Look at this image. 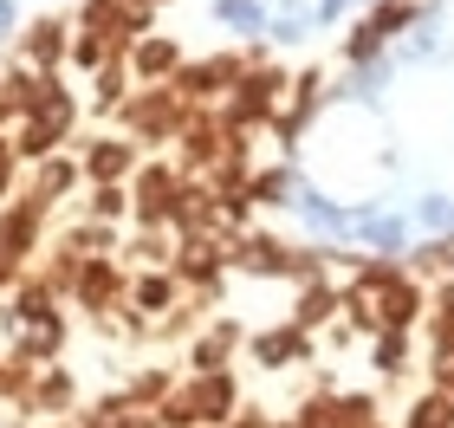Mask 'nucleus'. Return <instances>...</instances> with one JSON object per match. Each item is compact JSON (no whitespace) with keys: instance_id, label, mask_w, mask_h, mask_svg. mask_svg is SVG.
Returning a JSON list of instances; mask_svg holds the SVG:
<instances>
[{"instance_id":"obj_1","label":"nucleus","mask_w":454,"mask_h":428,"mask_svg":"<svg viewBox=\"0 0 454 428\" xmlns=\"http://www.w3.org/2000/svg\"><path fill=\"white\" fill-rule=\"evenodd\" d=\"M409 285L403 279H389V273H364V285H357V312H364V324H403L409 318Z\"/></svg>"},{"instance_id":"obj_2","label":"nucleus","mask_w":454,"mask_h":428,"mask_svg":"<svg viewBox=\"0 0 454 428\" xmlns=\"http://www.w3.org/2000/svg\"><path fill=\"white\" fill-rule=\"evenodd\" d=\"M227 409H234V383H227V377H201L169 416H182V422H189V416H195V422H208V416H227Z\"/></svg>"},{"instance_id":"obj_3","label":"nucleus","mask_w":454,"mask_h":428,"mask_svg":"<svg viewBox=\"0 0 454 428\" xmlns=\"http://www.w3.org/2000/svg\"><path fill=\"white\" fill-rule=\"evenodd\" d=\"M66 117H72V111H66V97H39V117L27 124V136H20V150H27V156H33V150H46V143H52L59 130H66Z\"/></svg>"},{"instance_id":"obj_4","label":"nucleus","mask_w":454,"mask_h":428,"mask_svg":"<svg viewBox=\"0 0 454 428\" xmlns=\"http://www.w3.org/2000/svg\"><path fill=\"white\" fill-rule=\"evenodd\" d=\"M169 195H176L169 169H150V175L137 182V201H143V214H150V221H162V214H169Z\"/></svg>"},{"instance_id":"obj_5","label":"nucleus","mask_w":454,"mask_h":428,"mask_svg":"<svg viewBox=\"0 0 454 428\" xmlns=\"http://www.w3.org/2000/svg\"><path fill=\"white\" fill-rule=\"evenodd\" d=\"M409 428H454V396H422L416 402V416H409Z\"/></svg>"},{"instance_id":"obj_6","label":"nucleus","mask_w":454,"mask_h":428,"mask_svg":"<svg viewBox=\"0 0 454 428\" xmlns=\"http://www.w3.org/2000/svg\"><path fill=\"white\" fill-rule=\"evenodd\" d=\"M350 416H364V409H350V402H312V409H305V428H357Z\"/></svg>"},{"instance_id":"obj_7","label":"nucleus","mask_w":454,"mask_h":428,"mask_svg":"<svg viewBox=\"0 0 454 428\" xmlns=\"http://www.w3.org/2000/svg\"><path fill=\"white\" fill-rule=\"evenodd\" d=\"M111 285H117L111 267H85V273H78V299H85V305H105V299H111Z\"/></svg>"},{"instance_id":"obj_8","label":"nucleus","mask_w":454,"mask_h":428,"mask_svg":"<svg viewBox=\"0 0 454 428\" xmlns=\"http://www.w3.org/2000/svg\"><path fill=\"white\" fill-rule=\"evenodd\" d=\"M33 228H39V214L33 208H20V214H7V221H0V247H27V240H33Z\"/></svg>"},{"instance_id":"obj_9","label":"nucleus","mask_w":454,"mask_h":428,"mask_svg":"<svg viewBox=\"0 0 454 428\" xmlns=\"http://www.w3.org/2000/svg\"><path fill=\"white\" fill-rule=\"evenodd\" d=\"M123 162H130V156H123L117 143H98V150H91V175H98V182H111V175L123 169Z\"/></svg>"},{"instance_id":"obj_10","label":"nucleus","mask_w":454,"mask_h":428,"mask_svg":"<svg viewBox=\"0 0 454 428\" xmlns=\"http://www.w3.org/2000/svg\"><path fill=\"white\" fill-rule=\"evenodd\" d=\"M182 273H189V279H215V247H208V240H195V247H189Z\"/></svg>"},{"instance_id":"obj_11","label":"nucleus","mask_w":454,"mask_h":428,"mask_svg":"<svg viewBox=\"0 0 454 428\" xmlns=\"http://www.w3.org/2000/svg\"><path fill=\"white\" fill-rule=\"evenodd\" d=\"M137 66L150 72V78H162V72L176 66V46H143V52H137Z\"/></svg>"},{"instance_id":"obj_12","label":"nucleus","mask_w":454,"mask_h":428,"mask_svg":"<svg viewBox=\"0 0 454 428\" xmlns=\"http://www.w3.org/2000/svg\"><path fill=\"white\" fill-rule=\"evenodd\" d=\"M137 130H169V105H162V97L137 105Z\"/></svg>"},{"instance_id":"obj_13","label":"nucleus","mask_w":454,"mask_h":428,"mask_svg":"<svg viewBox=\"0 0 454 428\" xmlns=\"http://www.w3.org/2000/svg\"><path fill=\"white\" fill-rule=\"evenodd\" d=\"M299 351V338L293 331H273V338H260V357H293Z\"/></svg>"},{"instance_id":"obj_14","label":"nucleus","mask_w":454,"mask_h":428,"mask_svg":"<svg viewBox=\"0 0 454 428\" xmlns=\"http://www.w3.org/2000/svg\"><path fill=\"white\" fill-rule=\"evenodd\" d=\"M435 357H442V363H448V357H454V312H448V318H442V331H435Z\"/></svg>"},{"instance_id":"obj_15","label":"nucleus","mask_w":454,"mask_h":428,"mask_svg":"<svg viewBox=\"0 0 454 428\" xmlns=\"http://www.w3.org/2000/svg\"><path fill=\"white\" fill-rule=\"evenodd\" d=\"M247 260H254V273H273V267H279V247H266V240H260V247L247 253Z\"/></svg>"},{"instance_id":"obj_16","label":"nucleus","mask_w":454,"mask_h":428,"mask_svg":"<svg viewBox=\"0 0 454 428\" xmlns=\"http://www.w3.org/2000/svg\"><path fill=\"white\" fill-rule=\"evenodd\" d=\"M227 344H234V331H221V338H208V344H201V363H221V357H227Z\"/></svg>"},{"instance_id":"obj_17","label":"nucleus","mask_w":454,"mask_h":428,"mask_svg":"<svg viewBox=\"0 0 454 428\" xmlns=\"http://www.w3.org/2000/svg\"><path fill=\"white\" fill-rule=\"evenodd\" d=\"M137 299H143V305H162V299H169V279H143Z\"/></svg>"},{"instance_id":"obj_18","label":"nucleus","mask_w":454,"mask_h":428,"mask_svg":"<svg viewBox=\"0 0 454 428\" xmlns=\"http://www.w3.org/2000/svg\"><path fill=\"white\" fill-rule=\"evenodd\" d=\"M442 390H448V396H454V357H448V377H442Z\"/></svg>"},{"instance_id":"obj_19","label":"nucleus","mask_w":454,"mask_h":428,"mask_svg":"<svg viewBox=\"0 0 454 428\" xmlns=\"http://www.w3.org/2000/svg\"><path fill=\"white\" fill-rule=\"evenodd\" d=\"M105 428H130V422H105Z\"/></svg>"},{"instance_id":"obj_20","label":"nucleus","mask_w":454,"mask_h":428,"mask_svg":"<svg viewBox=\"0 0 454 428\" xmlns=\"http://www.w3.org/2000/svg\"><path fill=\"white\" fill-rule=\"evenodd\" d=\"M240 428H254V422H240Z\"/></svg>"}]
</instances>
